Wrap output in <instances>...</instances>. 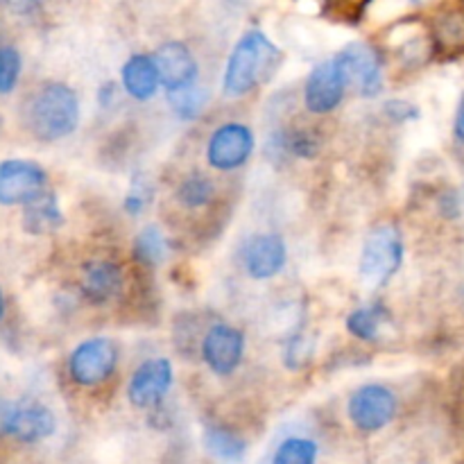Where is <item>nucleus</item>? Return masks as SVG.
Returning a JSON list of instances; mask_svg holds the SVG:
<instances>
[{
  "label": "nucleus",
  "instance_id": "5701e85b",
  "mask_svg": "<svg viewBox=\"0 0 464 464\" xmlns=\"http://www.w3.org/2000/svg\"><path fill=\"white\" fill-rule=\"evenodd\" d=\"M317 444L306 438H290L276 449L272 464H315Z\"/></svg>",
  "mask_w": 464,
  "mask_h": 464
},
{
  "label": "nucleus",
  "instance_id": "7ed1b4c3",
  "mask_svg": "<svg viewBox=\"0 0 464 464\" xmlns=\"http://www.w3.org/2000/svg\"><path fill=\"white\" fill-rule=\"evenodd\" d=\"M403 261L401 234L394 225H379L370 231L361 252L358 275L367 288H381L388 284Z\"/></svg>",
  "mask_w": 464,
  "mask_h": 464
},
{
  "label": "nucleus",
  "instance_id": "c85d7f7f",
  "mask_svg": "<svg viewBox=\"0 0 464 464\" xmlns=\"http://www.w3.org/2000/svg\"><path fill=\"white\" fill-rule=\"evenodd\" d=\"M3 311H5V302H3V293H0V317H3Z\"/></svg>",
  "mask_w": 464,
  "mask_h": 464
},
{
  "label": "nucleus",
  "instance_id": "cd10ccee",
  "mask_svg": "<svg viewBox=\"0 0 464 464\" xmlns=\"http://www.w3.org/2000/svg\"><path fill=\"white\" fill-rule=\"evenodd\" d=\"M456 136L464 145V98L460 100V107H458V113H456Z\"/></svg>",
  "mask_w": 464,
  "mask_h": 464
},
{
  "label": "nucleus",
  "instance_id": "4468645a",
  "mask_svg": "<svg viewBox=\"0 0 464 464\" xmlns=\"http://www.w3.org/2000/svg\"><path fill=\"white\" fill-rule=\"evenodd\" d=\"M154 63L159 68V77H161V84L170 89H179V86L193 84L195 77H198V62L190 54V50L186 48L179 41H170V44H163L161 48L154 53Z\"/></svg>",
  "mask_w": 464,
  "mask_h": 464
},
{
  "label": "nucleus",
  "instance_id": "20e7f679",
  "mask_svg": "<svg viewBox=\"0 0 464 464\" xmlns=\"http://www.w3.org/2000/svg\"><path fill=\"white\" fill-rule=\"evenodd\" d=\"M54 433V415L39 403L0 401V435L39 442Z\"/></svg>",
  "mask_w": 464,
  "mask_h": 464
},
{
  "label": "nucleus",
  "instance_id": "9d476101",
  "mask_svg": "<svg viewBox=\"0 0 464 464\" xmlns=\"http://www.w3.org/2000/svg\"><path fill=\"white\" fill-rule=\"evenodd\" d=\"M344 86H347V80H344L338 59L334 57L317 63L311 71V75H308L306 89H304L306 109L313 113L334 111L340 104V100H343Z\"/></svg>",
  "mask_w": 464,
  "mask_h": 464
},
{
  "label": "nucleus",
  "instance_id": "423d86ee",
  "mask_svg": "<svg viewBox=\"0 0 464 464\" xmlns=\"http://www.w3.org/2000/svg\"><path fill=\"white\" fill-rule=\"evenodd\" d=\"M118 353L113 347L111 340L107 338H93L82 343L75 352L68 358V372H71V379L77 385H98L102 381H107L111 376V372L116 370Z\"/></svg>",
  "mask_w": 464,
  "mask_h": 464
},
{
  "label": "nucleus",
  "instance_id": "a878e982",
  "mask_svg": "<svg viewBox=\"0 0 464 464\" xmlns=\"http://www.w3.org/2000/svg\"><path fill=\"white\" fill-rule=\"evenodd\" d=\"M385 111L390 113V118H394V121H399V122L417 116V111L408 102H388L385 104Z\"/></svg>",
  "mask_w": 464,
  "mask_h": 464
},
{
  "label": "nucleus",
  "instance_id": "a211bd4d",
  "mask_svg": "<svg viewBox=\"0 0 464 464\" xmlns=\"http://www.w3.org/2000/svg\"><path fill=\"white\" fill-rule=\"evenodd\" d=\"M134 256L140 266L157 267L168 256V240L157 227H145L134 240Z\"/></svg>",
  "mask_w": 464,
  "mask_h": 464
},
{
  "label": "nucleus",
  "instance_id": "b1692460",
  "mask_svg": "<svg viewBox=\"0 0 464 464\" xmlns=\"http://www.w3.org/2000/svg\"><path fill=\"white\" fill-rule=\"evenodd\" d=\"M21 75V54L12 45H0V93H9Z\"/></svg>",
  "mask_w": 464,
  "mask_h": 464
},
{
  "label": "nucleus",
  "instance_id": "f03ea898",
  "mask_svg": "<svg viewBox=\"0 0 464 464\" xmlns=\"http://www.w3.org/2000/svg\"><path fill=\"white\" fill-rule=\"evenodd\" d=\"M27 122L36 139L59 140L72 134L80 122V100L66 84H48L32 98Z\"/></svg>",
  "mask_w": 464,
  "mask_h": 464
},
{
  "label": "nucleus",
  "instance_id": "ddd939ff",
  "mask_svg": "<svg viewBox=\"0 0 464 464\" xmlns=\"http://www.w3.org/2000/svg\"><path fill=\"white\" fill-rule=\"evenodd\" d=\"M288 258V249L281 236L261 234L249 240L245 249V267L252 279L266 281L279 275Z\"/></svg>",
  "mask_w": 464,
  "mask_h": 464
},
{
  "label": "nucleus",
  "instance_id": "f8f14e48",
  "mask_svg": "<svg viewBox=\"0 0 464 464\" xmlns=\"http://www.w3.org/2000/svg\"><path fill=\"white\" fill-rule=\"evenodd\" d=\"M245 338L238 329L227 324H216L208 329L202 340V358L211 372L227 376L236 372V367L243 361Z\"/></svg>",
  "mask_w": 464,
  "mask_h": 464
},
{
  "label": "nucleus",
  "instance_id": "0eeeda50",
  "mask_svg": "<svg viewBox=\"0 0 464 464\" xmlns=\"http://www.w3.org/2000/svg\"><path fill=\"white\" fill-rule=\"evenodd\" d=\"M45 172L34 161L25 159H9L0 163V204H27L44 195Z\"/></svg>",
  "mask_w": 464,
  "mask_h": 464
},
{
  "label": "nucleus",
  "instance_id": "f3484780",
  "mask_svg": "<svg viewBox=\"0 0 464 464\" xmlns=\"http://www.w3.org/2000/svg\"><path fill=\"white\" fill-rule=\"evenodd\" d=\"M63 222L62 211L57 207V199L54 195L44 193L36 199L27 202L25 216H23V227H25L30 234H48L54 231Z\"/></svg>",
  "mask_w": 464,
  "mask_h": 464
},
{
  "label": "nucleus",
  "instance_id": "6e6552de",
  "mask_svg": "<svg viewBox=\"0 0 464 464\" xmlns=\"http://www.w3.org/2000/svg\"><path fill=\"white\" fill-rule=\"evenodd\" d=\"M338 63L343 68V75L347 84L356 86V91L365 98H372L383 86V68H381L379 54L372 45L362 44H349L343 53L338 54Z\"/></svg>",
  "mask_w": 464,
  "mask_h": 464
},
{
  "label": "nucleus",
  "instance_id": "39448f33",
  "mask_svg": "<svg viewBox=\"0 0 464 464\" xmlns=\"http://www.w3.org/2000/svg\"><path fill=\"white\" fill-rule=\"evenodd\" d=\"M349 420L358 430L374 433L385 429L397 415V399L383 385H362L349 399Z\"/></svg>",
  "mask_w": 464,
  "mask_h": 464
},
{
  "label": "nucleus",
  "instance_id": "c756f323",
  "mask_svg": "<svg viewBox=\"0 0 464 464\" xmlns=\"http://www.w3.org/2000/svg\"><path fill=\"white\" fill-rule=\"evenodd\" d=\"M406 3H411V5H421V3H426V0H406Z\"/></svg>",
  "mask_w": 464,
  "mask_h": 464
},
{
  "label": "nucleus",
  "instance_id": "4be33fe9",
  "mask_svg": "<svg viewBox=\"0 0 464 464\" xmlns=\"http://www.w3.org/2000/svg\"><path fill=\"white\" fill-rule=\"evenodd\" d=\"M204 442L208 451L220 460L238 462L245 456V442L227 429H208Z\"/></svg>",
  "mask_w": 464,
  "mask_h": 464
},
{
  "label": "nucleus",
  "instance_id": "1a4fd4ad",
  "mask_svg": "<svg viewBox=\"0 0 464 464\" xmlns=\"http://www.w3.org/2000/svg\"><path fill=\"white\" fill-rule=\"evenodd\" d=\"M254 152V134L249 127L240 122H227L218 127L208 140L207 157L208 163L218 170H234L243 166Z\"/></svg>",
  "mask_w": 464,
  "mask_h": 464
},
{
  "label": "nucleus",
  "instance_id": "dca6fc26",
  "mask_svg": "<svg viewBox=\"0 0 464 464\" xmlns=\"http://www.w3.org/2000/svg\"><path fill=\"white\" fill-rule=\"evenodd\" d=\"M121 77L127 93L136 100H150L161 84L154 57H148V54H134L131 59H127Z\"/></svg>",
  "mask_w": 464,
  "mask_h": 464
},
{
  "label": "nucleus",
  "instance_id": "2eb2a0df",
  "mask_svg": "<svg viewBox=\"0 0 464 464\" xmlns=\"http://www.w3.org/2000/svg\"><path fill=\"white\" fill-rule=\"evenodd\" d=\"M122 285V275L118 266L109 261H93L82 270V293L89 302L107 304L109 299L116 297Z\"/></svg>",
  "mask_w": 464,
  "mask_h": 464
},
{
  "label": "nucleus",
  "instance_id": "9b49d317",
  "mask_svg": "<svg viewBox=\"0 0 464 464\" xmlns=\"http://www.w3.org/2000/svg\"><path fill=\"white\" fill-rule=\"evenodd\" d=\"M172 385V365L166 358H152L131 374L127 397L134 408H152L161 403Z\"/></svg>",
  "mask_w": 464,
  "mask_h": 464
},
{
  "label": "nucleus",
  "instance_id": "412c9836",
  "mask_svg": "<svg viewBox=\"0 0 464 464\" xmlns=\"http://www.w3.org/2000/svg\"><path fill=\"white\" fill-rule=\"evenodd\" d=\"M216 195V186L208 177L204 175H190L181 181L179 190H177V199L184 204L186 208H202Z\"/></svg>",
  "mask_w": 464,
  "mask_h": 464
},
{
  "label": "nucleus",
  "instance_id": "f257e3e1",
  "mask_svg": "<svg viewBox=\"0 0 464 464\" xmlns=\"http://www.w3.org/2000/svg\"><path fill=\"white\" fill-rule=\"evenodd\" d=\"M279 62V48L263 34L252 30L234 45L225 68L222 91L227 98L247 95Z\"/></svg>",
  "mask_w": 464,
  "mask_h": 464
},
{
  "label": "nucleus",
  "instance_id": "6ab92c4d",
  "mask_svg": "<svg viewBox=\"0 0 464 464\" xmlns=\"http://www.w3.org/2000/svg\"><path fill=\"white\" fill-rule=\"evenodd\" d=\"M207 100H208L207 89L198 86L195 82L188 86H179V89L168 91V102H170L172 111H175L179 118H184V121H193V118H198L199 113L204 111V107H207Z\"/></svg>",
  "mask_w": 464,
  "mask_h": 464
},
{
  "label": "nucleus",
  "instance_id": "393cba45",
  "mask_svg": "<svg viewBox=\"0 0 464 464\" xmlns=\"http://www.w3.org/2000/svg\"><path fill=\"white\" fill-rule=\"evenodd\" d=\"M440 36L447 45H460L464 44V14L462 12H449L447 16L440 21Z\"/></svg>",
  "mask_w": 464,
  "mask_h": 464
},
{
  "label": "nucleus",
  "instance_id": "aec40b11",
  "mask_svg": "<svg viewBox=\"0 0 464 464\" xmlns=\"http://www.w3.org/2000/svg\"><path fill=\"white\" fill-rule=\"evenodd\" d=\"M383 320H385L383 308L379 306L356 308V311L347 317V329L349 334L356 335V338L367 340V343H374V340L381 335Z\"/></svg>",
  "mask_w": 464,
  "mask_h": 464
},
{
  "label": "nucleus",
  "instance_id": "bb28decb",
  "mask_svg": "<svg viewBox=\"0 0 464 464\" xmlns=\"http://www.w3.org/2000/svg\"><path fill=\"white\" fill-rule=\"evenodd\" d=\"M45 0H12L14 9H18V12H32V9L41 7Z\"/></svg>",
  "mask_w": 464,
  "mask_h": 464
}]
</instances>
